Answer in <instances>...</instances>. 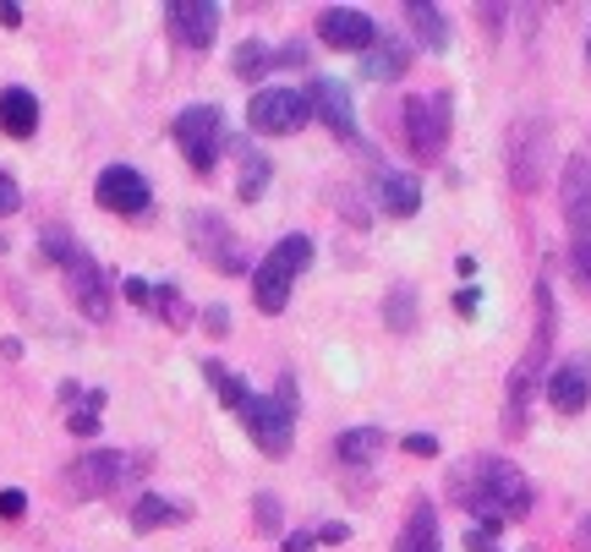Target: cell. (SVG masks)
Segmentation results:
<instances>
[{"label": "cell", "mask_w": 591, "mask_h": 552, "mask_svg": "<svg viewBox=\"0 0 591 552\" xmlns=\"http://www.w3.org/2000/svg\"><path fill=\"white\" fill-rule=\"evenodd\" d=\"M269 175H275L269 153H258V148H247V142H241V181H236L241 203H258V197L269 192Z\"/></svg>", "instance_id": "d4e9b609"}, {"label": "cell", "mask_w": 591, "mask_h": 552, "mask_svg": "<svg viewBox=\"0 0 591 552\" xmlns=\"http://www.w3.org/2000/svg\"><path fill=\"white\" fill-rule=\"evenodd\" d=\"M175 142H181L186 164H192L197 175H208V170L219 164V148H225V116H219L214 105L181 110V116H175Z\"/></svg>", "instance_id": "9c48e42d"}, {"label": "cell", "mask_w": 591, "mask_h": 552, "mask_svg": "<svg viewBox=\"0 0 591 552\" xmlns=\"http://www.w3.org/2000/svg\"><path fill=\"white\" fill-rule=\"evenodd\" d=\"M406 22H411V33H417L428 50H449V22H443L439 6H428V0H411V6H406Z\"/></svg>", "instance_id": "cb8c5ba5"}, {"label": "cell", "mask_w": 591, "mask_h": 552, "mask_svg": "<svg viewBox=\"0 0 591 552\" xmlns=\"http://www.w3.org/2000/svg\"><path fill=\"white\" fill-rule=\"evenodd\" d=\"M454 498L465 504V515L476 520V531H504L509 520H526L531 515V487H526V476L515 470V465H504L498 454H482V459H471L454 481Z\"/></svg>", "instance_id": "6da1fadb"}, {"label": "cell", "mask_w": 591, "mask_h": 552, "mask_svg": "<svg viewBox=\"0 0 591 552\" xmlns=\"http://www.w3.org/2000/svg\"><path fill=\"white\" fill-rule=\"evenodd\" d=\"M99 411H105V389H94V394H83V405L66 415V426L77 432V437H94L99 432Z\"/></svg>", "instance_id": "f546056e"}, {"label": "cell", "mask_w": 591, "mask_h": 552, "mask_svg": "<svg viewBox=\"0 0 591 552\" xmlns=\"http://www.w3.org/2000/svg\"><path fill=\"white\" fill-rule=\"evenodd\" d=\"M307 263H312V241H307V236H286V241L252 269V301H258L264 317H280V312L291 306V284Z\"/></svg>", "instance_id": "5b68a950"}, {"label": "cell", "mask_w": 591, "mask_h": 552, "mask_svg": "<svg viewBox=\"0 0 591 552\" xmlns=\"http://www.w3.org/2000/svg\"><path fill=\"white\" fill-rule=\"evenodd\" d=\"M17 208H22V192H17V181L0 170V219H11Z\"/></svg>", "instance_id": "d6a6232c"}, {"label": "cell", "mask_w": 591, "mask_h": 552, "mask_svg": "<svg viewBox=\"0 0 591 552\" xmlns=\"http://www.w3.org/2000/svg\"><path fill=\"white\" fill-rule=\"evenodd\" d=\"M476 301H482L476 290H460V295H454V312H465V317H471V312H476Z\"/></svg>", "instance_id": "60d3db41"}, {"label": "cell", "mask_w": 591, "mask_h": 552, "mask_svg": "<svg viewBox=\"0 0 591 552\" xmlns=\"http://www.w3.org/2000/svg\"><path fill=\"white\" fill-rule=\"evenodd\" d=\"M186 241H192V252H197L214 274H247V252H241L236 230H230L219 214H192V219H186Z\"/></svg>", "instance_id": "8fae6325"}, {"label": "cell", "mask_w": 591, "mask_h": 552, "mask_svg": "<svg viewBox=\"0 0 591 552\" xmlns=\"http://www.w3.org/2000/svg\"><path fill=\"white\" fill-rule=\"evenodd\" d=\"M127 301H132V306H153V284H143V279H127Z\"/></svg>", "instance_id": "d590c367"}, {"label": "cell", "mask_w": 591, "mask_h": 552, "mask_svg": "<svg viewBox=\"0 0 591 552\" xmlns=\"http://www.w3.org/2000/svg\"><path fill=\"white\" fill-rule=\"evenodd\" d=\"M203 378L214 383V394H219L230 411H241V405H247V383H241L230 367H219V361H203Z\"/></svg>", "instance_id": "4316f807"}, {"label": "cell", "mask_w": 591, "mask_h": 552, "mask_svg": "<svg viewBox=\"0 0 591 552\" xmlns=\"http://www.w3.org/2000/svg\"><path fill=\"white\" fill-rule=\"evenodd\" d=\"M384 317H389L395 334H411V328H417V295H411V284H395V290H389Z\"/></svg>", "instance_id": "f1b7e54d"}, {"label": "cell", "mask_w": 591, "mask_h": 552, "mask_svg": "<svg viewBox=\"0 0 591 552\" xmlns=\"http://www.w3.org/2000/svg\"><path fill=\"white\" fill-rule=\"evenodd\" d=\"M0 22H6V28H17V22H22V6H11V0H6V6H0Z\"/></svg>", "instance_id": "7bdbcfd3"}, {"label": "cell", "mask_w": 591, "mask_h": 552, "mask_svg": "<svg viewBox=\"0 0 591 552\" xmlns=\"http://www.w3.org/2000/svg\"><path fill=\"white\" fill-rule=\"evenodd\" d=\"M318 39H323L329 50H356V55H367V50L378 44V22H373L367 11H356V6H329V11H318Z\"/></svg>", "instance_id": "7c38bea8"}, {"label": "cell", "mask_w": 591, "mask_h": 552, "mask_svg": "<svg viewBox=\"0 0 591 552\" xmlns=\"http://www.w3.org/2000/svg\"><path fill=\"white\" fill-rule=\"evenodd\" d=\"M307 110L334 132L340 142H356V116H351V94L334 83V77H312V88H307Z\"/></svg>", "instance_id": "2e32d148"}, {"label": "cell", "mask_w": 591, "mask_h": 552, "mask_svg": "<svg viewBox=\"0 0 591 552\" xmlns=\"http://www.w3.org/2000/svg\"><path fill=\"white\" fill-rule=\"evenodd\" d=\"M581 548L591 552V520H587V526H581Z\"/></svg>", "instance_id": "ee69618b"}, {"label": "cell", "mask_w": 591, "mask_h": 552, "mask_svg": "<svg viewBox=\"0 0 591 552\" xmlns=\"http://www.w3.org/2000/svg\"><path fill=\"white\" fill-rule=\"evenodd\" d=\"M373 197H378V208H384V214L411 219V214L422 208V181H417V175H406V170L378 164V175H373Z\"/></svg>", "instance_id": "ac0fdd59"}, {"label": "cell", "mask_w": 591, "mask_h": 552, "mask_svg": "<svg viewBox=\"0 0 591 552\" xmlns=\"http://www.w3.org/2000/svg\"><path fill=\"white\" fill-rule=\"evenodd\" d=\"M148 312H159L170 328H186V323H192V306L181 301L175 284H153V306H148Z\"/></svg>", "instance_id": "83f0119b"}, {"label": "cell", "mask_w": 591, "mask_h": 552, "mask_svg": "<svg viewBox=\"0 0 591 552\" xmlns=\"http://www.w3.org/2000/svg\"><path fill=\"white\" fill-rule=\"evenodd\" d=\"M44 252L66 269V290H72V301H77V312L88 317V323H105L110 317V279L105 269L77 247V236H66V230H44Z\"/></svg>", "instance_id": "3957f363"}, {"label": "cell", "mask_w": 591, "mask_h": 552, "mask_svg": "<svg viewBox=\"0 0 591 552\" xmlns=\"http://www.w3.org/2000/svg\"><path fill=\"white\" fill-rule=\"evenodd\" d=\"M406 454H422V459H433V454H439V437H433V432H411V437H406Z\"/></svg>", "instance_id": "836d02e7"}, {"label": "cell", "mask_w": 591, "mask_h": 552, "mask_svg": "<svg viewBox=\"0 0 591 552\" xmlns=\"http://www.w3.org/2000/svg\"><path fill=\"white\" fill-rule=\"evenodd\" d=\"M275 66H307V50H301V44H286V50H275Z\"/></svg>", "instance_id": "74e56055"}, {"label": "cell", "mask_w": 591, "mask_h": 552, "mask_svg": "<svg viewBox=\"0 0 591 552\" xmlns=\"http://www.w3.org/2000/svg\"><path fill=\"white\" fill-rule=\"evenodd\" d=\"M241 426H247V437L264 448V454H291L296 443V383L291 378H280V389L275 394H247V405H241Z\"/></svg>", "instance_id": "277c9868"}, {"label": "cell", "mask_w": 591, "mask_h": 552, "mask_svg": "<svg viewBox=\"0 0 591 552\" xmlns=\"http://www.w3.org/2000/svg\"><path fill=\"white\" fill-rule=\"evenodd\" d=\"M554 323H559V306H554V284L542 279V284H537V334H531V350L515 361L509 389H504V432H526L531 394H537V383L548 378V339H554Z\"/></svg>", "instance_id": "7a4b0ae2"}, {"label": "cell", "mask_w": 591, "mask_h": 552, "mask_svg": "<svg viewBox=\"0 0 591 552\" xmlns=\"http://www.w3.org/2000/svg\"><path fill=\"white\" fill-rule=\"evenodd\" d=\"M203 323H208V334H225V328H230V312H225V306H208Z\"/></svg>", "instance_id": "f35d334b"}, {"label": "cell", "mask_w": 591, "mask_h": 552, "mask_svg": "<svg viewBox=\"0 0 591 552\" xmlns=\"http://www.w3.org/2000/svg\"><path fill=\"white\" fill-rule=\"evenodd\" d=\"M548 164H554V138H548V127H542V121H515V127H509V142H504L509 186H515V192H542Z\"/></svg>", "instance_id": "8992f818"}, {"label": "cell", "mask_w": 591, "mask_h": 552, "mask_svg": "<svg viewBox=\"0 0 591 552\" xmlns=\"http://www.w3.org/2000/svg\"><path fill=\"white\" fill-rule=\"evenodd\" d=\"M192 520V509L186 504H170V498H153L143 493L138 504H132V531H159V526H186Z\"/></svg>", "instance_id": "603a6c76"}, {"label": "cell", "mask_w": 591, "mask_h": 552, "mask_svg": "<svg viewBox=\"0 0 591 552\" xmlns=\"http://www.w3.org/2000/svg\"><path fill=\"white\" fill-rule=\"evenodd\" d=\"M307 121H312V110H307V94H296V88H264L247 105V127L258 138H296Z\"/></svg>", "instance_id": "30bf717a"}, {"label": "cell", "mask_w": 591, "mask_h": 552, "mask_svg": "<svg viewBox=\"0 0 591 552\" xmlns=\"http://www.w3.org/2000/svg\"><path fill=\"white\" fill-rule=\"evenodd\" d=\"M493 548V537H487V531H471V537H465V552H487Z\"/></svg>", "instance_id": "b9f144b4"}, {"label": "cell", "mask_w": 591, "mask_h": 552, "mask_svg": "<svg viewBox=\"0 0 591 552\" xmlns=\"http://www.w3.org/2000/svg\"><path fill=\"white\" fill-rule=\"evenodd\" d=\"M164 22H170L175 44L208 50L214 33H219V6H208V0H170V6H164Z\"/></svg>", "instance_id": "9a60e30c"}, {"label": "cell", "mask_w": 591, "mask_h": 552, "mask_svg": "<svg viewBox=\"0 0 591 552\" xmlns=\"http://www.w3.org/2000/svg\"><path fill=\"white\" fill-rule=\"evenodd\" d=\"M0 132L6 138H33L39 132V99L28 88H6L0 94Z\"/></svg>", "instance_id": "ffe728a7"}, {"label": "cell", "mask_w": 591, "mask_h": 552, "mask_svg": "<svg viewBox=\"0 0 591 552\" xmlns=\"http://www.w3.org/2000/svg\"><path fill=\"white\" fill-rule=\"evenodd\" d=\"M143 465L132 459V454H116V448H94V454H77L72 465H66V493L72 498H105V493H116L121 481H132Z\"/></svg>", "instance_id": "ba28073f"}, {"label": "cell", "mask_w": 591, "mask_h": 552, "mask_svg": "<svg viewBox=\"0 0 591 552\" xmlns=\"http://www.w3.org/2000/svg\"><path fill=\"white\" fill-rule=\"evenodd\" d=\"M384 426H351V432H340L334 437V454L345 459V465H373L378 454H384Z\"/></svg>", "instance_id": "7402d4cb"}, {"label": "cell", "mask_w": 591, "mask_h": 552, "mask_svg": "<svg viewBox=\"0 0 591 552\" xmlns=\"http://www.w3.org/2000/svg\"><path fill=\"white\" fill-rule=\"evenodd\" d=\"M406 72H411V50H406L400 39L378 33V44L362 55V77H373V83H395V77H406Z\"/></svg>", "instance_id": "d6986e66"}, {"label": "cell", "mask_w": 591, "mask_h": 552, "mask_svg": "<svg viewBox=\"0 0 591 552\" xmlns=\"http://www.w3.org/2000/svg\"><path fill=\"white\" fill-rule=\"evenodd\" d=\"M542 394H548V405H554L559 415H581L587 411V400H591V361L587 356H576V361L548 367Z\"/></svg>", "instance_id": "5bb4252c"}, {"label": "cell", "mask_w": 591, "mask_h": 552, "mask_svg": "<svg viewBox=\"0 0 591 552\" xmlns=\"http://www.w3.org/2000/svg\"><path fill=\"white\" fill-rule=\"evenodd\" d=\"M252 526H258L264 537H275V531L286 526V509H280L275 493H258V498H252Z\"/></svg>", "instance_id": "4dcf8cb0"}, {"label": "cell", "mask_w": 591, "mask_h": 552, "mask_svg": "<svg viewBox=\"0 0 591 552\" xmlns=\"http://www.w3.org/2000/svg\"><path fill=\"white\" fill-rule=\"evenodd\" d=\"M94 197H99V208H110V214H148V203H153V192H148V181L132 170V164H110V170H99V181H94Z\"/></svg>", "instance_id": "4fadbf2b"}, {"label": "cell", "mask_w": 591, "mask_h": 552, "mask_svg": "<svg viewBox=\"0 0 591 552\" xmlns=\"http://www.w3.org/2000/svg\"><path fill=\"white\" fill-rule=\"evenodd\" d=\"M22 515H28V493L6 487V493H0V520H22Z\"/></svg>", "instance_id": "1f68e13d"}, {"label": "cell", "mask_w": 591, "mask_h": 552, "mask_svg": "<svg viewBox=\"0 0 591 552\" xmlns=\"http://www.w3.org/2000/svg\"><path fill=\"white\" fill-rule=\"evenodd\" d=\"M559 208H565V225L576 236H591V159L576 153L565 164V181H559Z\"/></svg>", "instance_id": "e0dca14e"}, {"label": "cell", "mask_w": 591, "mask_h": 552, "mask_svg": "<svg viewBox=\"0 0 591 552\" xmlns=\"http://www.w3.org/2000/svg\"><path fill=\"white\" fill-rule=\"evenodd\" d=\"M318 548V537L312 531H296V537H286V552H312Z\"/></svg>", "instance_id": "ab89813d"}, {"label": "cell", "mask_w": 591, "mask_h": 552, "mask_svg": "<svg viewBox=\"0 0 591 552\" xmlns=\"http://www.w3.org/2000/svg\"><path fill=\"white\" fill-rule=\"evenodd\" d=\"M312 537H318V542H329V548H334V542H345V537H351V526H340V520H329V526H318V531H312Z\"/></svg>", "instance_id": "8d00e7d4"}, {"label": "cell", "mask_w": 591, "mask_h": 552, "mask_svg": "<svg viewBox=\"0 0 591 552\" xmlns=\"http://www.w3.org/2000/svg\"><path fill=\"white\" fill-rule=\"evenodd\" d=\"M449 94H411L406 99V142H411V153L422 159V164H439L443 148H449Z\"/></svg>", "instance_id": "52a82bcc"}, {"label": "cell", "mask_w": 591, "mask_h": 552, "mask_svg": "<svg viewBox=\"0 0 591 552\" xmlns=\"http://www.w3.org/2000/svg\"><path fill=\"white\" fill-rule=\"evenodd\" d=\"M230 72H236L241 83H258L264 72H275V50H269L264 39H247V44H236V55H230Z\"/></svg>", "instance_id": "484cf974"}, {"label": "cell", "mask_w": 591, "mask_h": 552, "mask_svg": "<svg viewBox=\"0 0 591 552\" xmlns=\"http://www.w3.org/2000/svg\"><path fill=\"white\" fill-rule=\"evenodd\" d=\"M395 552H443L439 548V515H433V504H417V509L406 515V531H400Z\"/></svg>", "instance_id": "44dd1931"}, {"label": "cell", "mask_w": 591, "mask_h": 552, "mask_svg": "<svg viewBox=\"0 0 591 552\" xmlns=\"http://www.w3.org/2000/svg\"><path fill=\"white\" fill-rule=\"evenodd\" d=\"M570 258H576V274L591 284V236H576V247H570Z\"/></svg>", "instance_id": "e575fe53"}]
</instances>
